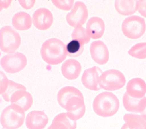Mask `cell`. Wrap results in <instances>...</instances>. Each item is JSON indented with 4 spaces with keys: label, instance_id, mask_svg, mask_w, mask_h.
Masks as SVG:
<instances>
[{
    "label": "cell",
    "instance_id": "1",
    "mask_svg": "<svg viewBox=\"0 0 146 129\" xmlns=\"http://www.w3.org/2000/svg\"><path fill=\"white\" fill-rule=\"evenodd\" d=\"M59 105L67 111L68 117L76 121L83 116L86 106L83 94L76 88L67 86L61 88L57 94Z\"/></svg>",
    "mask_w": 146,
    "mask_h": 129
},
{
    "label": "cell",
    "instance_id": "2",
    "mask_svg": "<svg viewBox=\"0 0 146 129\" xmlns=\"http://www.w3.org/2000/svg\"><path fill=\"white\" fill-rule=\"evenodd\" d=\"M40 54L46 63L50 65L59 64L66 58V45L57 38H50L42 44Z\"/></svg>",
    "mask_w": 146,
    "mask_h": 129
},
{
    "label": "cell",
    "instance_id": "3",
    "mask_svg": "<svg viewBox=\"0 0 146 129\" xmlns=\"http://www.w3.org/2000/svg\"><path fill=\"white\" fill-rule=\"evenodd\" d=\"M120 103L117 97L109 91L102 92L97 95L92 103L94 112L102 117H110L119 110Z\"/></svg>",
    "mask_w": 146,
    "mask_h": 129
},
{
    "label": "cell",
    "instance_id": "4",
    "mask_svg": "<svg viewBox=\"0 0 146 129\" xmlns=\"http://www.w3.org/2000/svg\"><path fill=\"white\" fill-rule=\"evenodd\" d=\"M25 119V112L12 103L2 110L0 116V123L3 129H18L23 124Z\"/></svg>",
    "mask_w": 146,
    "mask_h": 129
},
{
    "label": "cell",
    "instance_id": "5",
    "mask_svg": "<svg viewBox=\"0 0 146 129\" xmlns=\"http://www.w3.org/2000/svg\"><path fill=\"white\" fill-rule=\"evenodd\" d=\"M21 43L19 34L11 27L5 26L0 29V49L3 52H15Z\"/></svg>",
    "mask_w": 146,
    "mask_h": 129
},
{
    "label": "cell",
    "instance_id": "6",
    "mask_svg": "<svg viewBox=\"0 0 146 129\" xmlns=\"http://www.w3.org/2000/svg\"><path fill=\"white\" fill-rule=\"evenodd\" d=\"M121 30L123 34L129 39H137L144 35L146 30L144 19L137 15H131L123 22Z\"/></svg>",
    "mask_w": 146,
    "mask_h": 129
},
{
    "label": "cell",
    "instance_id": "7",
    "mask_svg": "<svg viewBox=\"0 0 146 129\" xmlns=\"http://www.w3.org/2000/svg\"><path fill=\"white\" fill-rule=\"evenodd\" d=\"M124 75L116 69H109L102 73L99 78V86L106 90L114 91L122 88L125 84Z\"/></svg>",
    "mask_w": 146,
    "mask_h": 129
},
{
    "label": "cell",
    "instance_id": "8",
    "mask_svg": "<svg viewBox=\"0 0 146 129\" xmlns=\"http://www.w3.org/2000/svg\"><path fill=\"white\" fill-rule=\"evenodd\" d=\"M0 64L7 73H15L24 69L27 64V59L22 53L15 52L3 56L0 60Z\"/></svg>",
    "mask_w": 146,
    "mask_h": 129
},
{
    "label": "cell",
    "instance_id": "9",
    "mask_svg": "<svg viewBox=\"0 0 146 129\" xmlns=\"http://www.w3.org/2000/svg\"><path fill=\"white\" fill-rule=\"evenodd\" d=\"M88 13L86 5L81 1L75 3L72 10L66 15V21L72 27L83 26L86 22Z\"/></svg>",
    "mask_w": 146,
    "mask_h": 129
},
{
    "label": "cell",
    "instance_id": "10",
    "mask_svg": "<svg viewBox=\"0 0 146 129\" xmlns=\"http://www.w3.org/2000/svg\"><path fill=\"white\" fill-rule=\"evenodd\" d=\"M53 15L47 9L41 7L36 10L32 16L34 26L39 30H47L52 24Z\"/></svg>",
    "mask_w": 146,
    "mask_h": 129
},
{
    "label": "cell",
    "instance_id": "11",
    "mask_svg": "<svg viewBox=\"0 0 146 129\" xmlns=\"http://www.w3.org/2000/svg\"><path fill=\"white\" fill-rule=\"evenodd\" d=\"M102 73V70L98 66L87 69L84 71L81 78L82 84L91 90H99L101 89L99 86V78Z\"/></svg>",
    "mask_w": 146,
    "mask_h": 129
},
{
    "label": "cell",
    "instance_id": "12",
    "mask_svg": "<svg viewBox=\"0 0 146 129\" xmlns=\"http://www.w3.org/2000/svg\"><path fill=\"white\" fill-rule=\"evenodd\" d=\"M90 52L92 60L98 64H105L109 60V51L106 45L100 40H96L91 43Z\"/></svg>",
    "mask_w": 146,
    "mask_h": 129
},
{
    "label": "cell",
    "instance_id": "13",
    "mask_svg": "<svg viewBox=\"0 0 146 129\" xmlns=\"http://www.w3.org/2000/svg\"><path fill=\"white\" fill-rule=\"evenodd\" d=\"M48 122L47 115L43 111L33 110L26 117L25 123L28 129H44Z\"/></svg>",
    "mask_w": 146,
    "mask_h": 129
},
{
    "label": "cell",
    "instance_id": "14",
    "mask_svg": "<svg viewBox=\"0 0 146 129\" xmlns=\"http://www.w3.org/2000/svg\"><path fill=\"white\" fill-rule=\"evenodd\" d=\"M126 93L130 97L140 99L146 94V83L141 78H133L130 80L126 86Z\"/></svg>",
    "mask_w": 146,
    "mask_h": 129
},
{
    "label": "cell",
    "instance_id": "15",
    "mask_svg": "<svg viewBox=\"0 0 146 129\" xmlns=\"http://www.w3.org/2000/svg\"><path fill=\"white\" fill-rule=\"evenodd\" d=\"M123 104L125 109L134 114L141 113L146 107V97L140 99L134 98L125 92L123 97Z\"/></svg>",
    "mask_w": 146,
    "mask_h": 129
},
{
    "label": "cell",
    "instance_id": "16",
    "mask_svg": "<svg viewBox=\"0 0 146 129\" xmlns=\"http://www.w3.org/2000/svg\"><path fill=\"white\" fill-rule=\"evenodd\" d=\"M80 63L76 60L70 59L66 60L62 65L61 72L67 79L73 80L77 78L81 72Z\"/></svg>",
    "mask_w": 146,
    "mask_h": 129
},
{
    "label": "cell",
    "instance_id": "17",
    "mask_svg": "<svg viewBox=\"0 0 146 129\" xmlns=\"http://www.w3.org/2000/svg\"><path fill=\"white\" fill-rule=\"evenodd\" d=\"M22 89L15 92L10 98L9 102L19 106L24 112L28 110L33 104V97L31 94Z\"/></svg>",
    "mask_w": 146,
    "mask_h": 129
},
{
    "label": "cell",
    "instance_id": "18",
    "mask_svg": "<svg viewBox=\"0 0 146 129\" xmlns=\"http://www.w3.org/2000/svg\"><path fill=\"white\" fill-rule=\"evenodd\" d=\"M86 30L91 38L98 39L103 36L104 32V22L103 19L99 17H91L87 22Z\"/></svg>",
    "mask_w": 146,
    "mask_h": 129
},
{
    "label": "cell",
    "instance_id": "19",
    "mask_svg": "<svg viewBox=\"0 0 146 129\" xmlns=\"http://www.w3.org/2000/svg\"><path fill=\"white\" fill-rule=\"evenodd\" d=\"M76 121L70 119L67 113L56 115L47 129H76Z\"/></svg>",
    "mask_w": 146,
    "mask_h": 129
},
{
    "label": "cell",
    "instance_id": "20",
    "mask_svg": "<svg viewBox=\"0 0 146 129\" xmlns=\"http://www.w3.org/2000/svg\"><path fill=\"white\" fill-rule=\"evenodd\" d=\"M32 22L30 15L25 11H20L15 14L11 20L13 26L19 31L29 30L31 27Z\"/></svg>",
    "mask_w": 146,
    "mask_h": 129
},
{
    "label": "cell",
    "instance_id": "21",
    "mask_svg": "<svg viewBox=\"0 0 146 129\" xmlns=\"http://www.w3.org/2000/svg\"><path fill=\"white\" fill-rule=\"evenodd\" d=\"M115 7L119 14L128 16L133 14L137 10L136 0H116Z\"/></svg>",
    "mask_w": 146,
    "mask_h": 129
},
{
    "label": "cell",
    "instance_id": "22",
    "mask_svg": "<svg viewBox=\"0 0 146 129\" xmlns=\"http://www.w3.org/2000/svg\"><path fill=\"white\" fill-rule=\"evenodd\" d=\"M84 45L83 44L76 40H71L66 45L67 56L72 57L79 56L83 51Z\"/></svg>",
    "mask_w": 146,
    "mask_h": 129
},
{
    "label": "cell",
    "instance_id": "23",
    "mask_svg": "<svg viewBox=\"0 0 146 129\" xmlns=\"http://www.w3.org/2000/svg\"><path fill=\"white\" fill-rule=\"evenodd\" d=\"M71 38L72 39L76 40L84 45L89 43L91 39L86 29L82 26H79L74 28L71 34Z\"/></svg>",
    "mask_w": 146,
    "mask_h": 129
},
{
    "label": "cell",
    "instance_id": "24",
    "mask_svg": "<svg viewBox=\"0 0 146 129\" xmlns=\"http://www.w3.org/2000/svg\"><path fill=\"white\" fill-rule=\"evenodd\" d=\"M128 53L136 59H146V42L139 43L135 44L128 50Z\"/></svg>",
    "mask_w": 146,
    "mask_h": 129
},
{
    "label": "cell",
    "instance_id": "25",
    "mask_svg": "<svg viewBox=\"0 0 146 129\" xmlns=\"http://www.w3.org/2000/svg\"><path fill=\"white\" fill-rule=\"evenodd\" d=\"M26 89L25 86L22 84L15 82L12 80L9 81V84L5 92L2 95L3 99L6 102H9L11 97L18 90Z\"/></svg>",
    "mask_w": 146,
    "mask_h": 129
},
{
    "label": "cell",
    "instance_id": "26",
    "mask_svg": "<svg viewBox=\"0 0 146 129\" xmlns=\"http://www.w3.org/2000/svg\"><path fill=\"white\" fill-rule=\"evenodd\" d=\"M123 120L125 122L129 120L137 122L141 124L143 129H146V119L140 114L134 113L125 114L123 116Z\"/></svg>",
    "mask_w": 146,
    "mask_h": 129
},
{
    "label": "cell",
    "instance_id": "27",
    "mask_svg": "<svg viewBox=\"0 0 146 129\" xmlns=\"http://www.w3.org/2000/svg\"><path fill=\"white\" fill-rule=\"evenodd\" d=\"M52 3L58 9L63 10H70L74 4L73 0H52Z\"/></svg>",
    "mask_w": 146,
    "mask_h": 129
},
{
    "label": "cell",
    "instance_id": "28",
    "mask_svg": "<svg viewBox=\"0 0 146 129\" xmlns=\"http://www.w3.org/2000/svg\"><path fill=\"white\" fill-rule=\"evenodd\" d=\"M9 80L6 77V74L0 70V95H2L6 91Z\"/></svg>",
    "mask_w": 146,
    "mask_h": 129
},
{
    "label": "cell",
    "instance_id": "29",
    "mask_svg": "<svg viewBox=\"0 0 146 129\" xmlns=\"http://www.w3.org/2000/svg\"><path fill=\"white\" fill-rule=\"evenodd\" d=\"M121 129H143V127L139 122L129 120L125 122Z\"/></svg>",
    "mask_w": 146,
    "mask_h": 129
},
{
    "label": "cell",
    "instance_id": "30",
    "mask_svg": "<svg viewBox=\"0 0 146 129\" xmlns=\"http://www.w3.org/2000/svg\"><path fill=\"white\" fill-rule=\"evenodd\" d=\"M137 9L143 16L146 18V0L137 1Z\"/></svg>",
    "mask_w": 146,
    "mask_h": 129
},
{
    "label": "cell",
    "instance_id": "31",
    "mask_svg": "<svg viewBox=\"0 0 146 129\" xmlns=\"http://www.w3.org/2000/svg\"><path fill=\"white\" fill-rule=\"evenodd\" d=\"M19 4L21 6L25 9H30L33 7L35 4V1L34 0H30V1H19Z\"/></svg>",
    "mask_w": 146,
    "mask_h": 129
},
{
    "label": "cell",
    "instance_id": "32",
    "mask_svg": "<svg viewBox=\"0 0 146 129\" xmlns=\"http://www.w3.org/2000/svg\"><path fill=\"white\" fill-rule=\"evenodd\" d=\"M11 1H0V7L2 9L7 8L11 4Z\"/></svg>",
    "mask_w": 146,
    "mask_h": 129
},
{
    "label": "cell",
    "instance_id": "33",
    "mask_svg": "<svg viewBox=\"0 0 146 129\" xmlns=\"http://www.w3.org/2000/svg\"><path fill=\"white\" fill-rule=\"evenodd\" d=\"M140 115H141L142 116H143V117L146 119V107H145V110H144L141 113H140Z\"/></svg>",
    "mask_w": 146,
    "mask_h": 129
},
{
    "label": "cell",
    "instance_id": "34",
    "mask_svg": "<svg viewBox=\"0 0 146 129\" xmlns=\"http://www.w3.org/2000/svg\"><path fill=\"white\" fill-rule=\"evenodd\" d=\"M2 10V8H1V7H0V12H1Z\"/></svg>",
    "mask_w": 146,
    "mask_h": 129
}]
</instances>
